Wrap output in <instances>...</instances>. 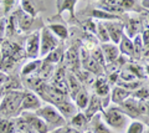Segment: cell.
<instances>
[{"label": "cell", "instance_id": "cell-1", "mask_svg": "<svg viewBox=\"0 0 149 133\" xmlns=\"http://www.w3.org/2000/svg\"><path fill=\"white\" fill-rule=\"evenodd\" d=\"M101 114H102V120L104 121V123L112 131L123 132L124 130H127L128 125L130 123L129 122L130 118L117 104H112V106L106 107Z\"/></svg>", "mask_w": 149, "mask_h": 133}, {"label": "cell", "instance_id": "cell-2", "mask_svg": "<svg viewBox=\"0 0 149 133\" xmlns=\"http://www.w3.org/2000/svg\"><path fill=\"white\" fill-rule=\"evenodd\" d=\"M22 90L9 91L3 95L1 102H0V117L1 118H14L19 116V109L22 97H24Z\"/></svg>", "mask_w": 149, "mask_h": 133}, {"label": "cell", "instance_id": "cell-3", "mask_svg": "<svg viewBox=\"0 0 149 133\" xmlns=\"http://www.w3.org/2000/svg\"><path fill=\"white\" fill-rule=\"evenodd\" d=\"M35 113L47 123L50 130H55L57 127L66 126L67 123L66 120L61 116V113L57 111V108L54 104H42Z\"/></svg>", "mask_w": 149, "mask_h": 133}, {"label": "cell", "instance_id": "cell-4", "mask_svg": "<svg viewBox=\"0 0 149 133\" xmlns=\"http://www.w3.org/2000/svg\"><path fill=\"white\" fill-rule=\"evenodd\" d=\"M60 46V40L51 33L47 26L40 30V56L45 57L56 47Z\"/></svg>", "mask_w": 149, "mask_h": 133}, {"label": "cell", "instance_id": "cell-5", "mask_svg": "<svg viewBox=\"0 0 149 133\" xmlns=\"http://www.w3.org/2000/svg\"><path fill=\"white\" fill-rule=\"evenodd\" d=\"M41 106L40 97L34 92H24V97H22L20 109H19V114H21L22 112H36Z\"/></svg>", "mask_w": 149, "mask_h": 133}, {"label": "cell", "instance_id": "cell-6", "mask_svg": "<svg viewBox=\"0 0 149 133\" xmlns=\"http://www.w3.org/2000/svg\"><path fill=\"white\" fill-rule=\"evenodd\" d=\"M25 54L32 60L40 56V31L31 33L25 39Z\"/></svg>", "mask_w": 149, "mask_h": 133}, {"label": "cell", "instance_id": "cell-7", "mask_svg": "<svg viewBox=\"0 0 149 133\" xmlns=\"http://www.w3.org/2000/svg\"><path fill=\"white\" fill-rule=\"evenodd\" d=\"M103 24L107 29L111 42L113 44H119L122 36L124 35V24L123 21H118V20H108V21H103Z\"/></svg>", "mask_w": 149, "mask_h": 133}, {"label": "cell", "instance_id": "cell-8", "mask_svg": "<svg viewBox=\"0 0 149 133\" xmlns=\"http://www.w3.org/2000/svg\"><path fill=\"white\" fill-rule=\"evenodd\" d=\"M19 116L24 117L36 133H47L51 131L47 123H46L41 117L37 116L35 112H22L21 114H19Z\"/></svg>", "mask_w": 149, "mask_h": 133}, {"label": "cell", "instance_id": "cell-9", "mask_svg": "<svg viewBox=\"0 0 149 133\" xmlns=\"http://www.w3.org/2000/svg\"><path fill=\"white\" fill-rule=\"evenodd\" d=\"M98 4L103 5H109L120 9L123 13L127 11H137L139 13L142 10V6L138 5L137 0H98Z\"/></svg>", "mask_w": 149, "mask_h": 133}, {"label": "cell", "instance_id": "cell-10", "mask_svg": "<svg viewBox=\"0 0 149 133\" xmlns=\"http://www.w3.org/2000/svg\"><path fill=\"white\" fill-rule=\"evenodd\" d=\"M63 62H65V66L70 70H72L74 72H78L80 71V55H78V50L76 46H72L70 47L66 52L63 54Z\"/></svg>", "mask_w": 149, "mask_h": 133}, {"label": "cell", "instance_id": "cell-11", "mask_svg": "<svg viewBox=\"0 0 149 133\" xmlns=\"http://www.w3.org/2000/svg\"><path fill=\"white\" fill-rule=\"evenodd\" d=\"M20 6L22 11L29 14L32 17H35L39 13L46 10L42 0H20Z\"/></svg>", "mask_w": 149, "mask_h": 133}, {"label": "cell", "instance_id": "cell-12", "mask_svg": "<svg viewBox=\"0 0 149 133\" xmlns=\"http://www.w3.org/2000/svg\"><path fill=\"white\" fill-rule=\"evenodd\" d=\"M119 107L129 118H132V120H138V118L141 117L139 111H138V100L134 98L133 96H129L127 100H124L123 102L119 104Z\"/></svg>", "mask_w": 149, "mask_h": 133}, {"label": "cell", "instance_id": "cell-13", "mask_svg": "<svg viewBox=\"0 0 149 133\" xmlns=\"http://www.w3.org/2000/svg\"><path fill=\"white\" fill-rule=\"evenodd\" d=\"M55 107L57 108V111L61 113V116L66 120V122L67 121L70 122V120H71L74 114L78 112L77 106L70 98L66 100V101H62V102H60L57 104H55Z\"/></svg>", "mask_w": 149, "mask_h": 133}, {"label": "cell", "instance_id": "cell-14", "mask_svg": "<svg viewBox=\"0 0 149 133\" xmlns=\"http://www.w3.org/2000/svg\"><path fill=\"white\" fill-rule=\"evenodd\" d=\"M100 47L102 50V52H103L104 60L107 63L114 62L116 60H118L119 56H120V51H119V47H118L117 44H113V42L101 44Z\"/></svg>", "mask_w": 149, "mask_h": 133}, {"label": "cell", "instance_id": "cell-15", "mask_svg": "<svg viewBox=\"0 0 149 133\" xmlns=\"http://www.w3.org/2000/svg\"><path fill=\"white\" fill-rule=\"evenodd\" d=\"M103 109L104 108H103V104H102V100L96 93H93V95H91L90 102H88L83 113H85V116L88 118V120H91V118L98 112H103Z\"/></svg>", "mask_w": 149, "mask_h": 133}, {"label": "cell", "instance_id": "cell-16", "mask_svg": "<svg viewBox=\"0 0 149 133\" xmlns=\"http://www.w3.org/2000/svg\"><path fill=\"white\" fill-rule=\"evenodd\" d=\"M142 30V21L137 17H130V19L124 22V35H127L129 39H134L137 35L141 34Z\"/></svg>", "mask_w": 149, "mask_h": 133}, {"label": "cell", "instance_id": "cell-17", "mask_svg": "<svg viewBox=\"0 0 149 133\" xmlns=\"http://www.w3.org/2000/svg\"><path fill=\"white\" fill-rule=\"evenodd\" d=\"M78 0H56V8H57V16H61L63 11H68L71 19L76 17L74 8H76Z\"/></svg>", "mask_w": 149, "mask_h": 133}, {"label": "cell", "instance_id": "cell-18", "mask_svg": "<svg viewBox=\"0 0 149 133\" xmlns=\"http://www.w3.org/2000/svg\"><path fill=\"white\" fill-rule=\"evenodd\" d=\"M90 122H91V132L92 133H113V131L102 120V114H100V113L95 114L90 120Z\"/></svg>", "mask_w": 149, "mask_h": 133}, {"label": "cell", "instance_id": "cell-19", "mask_svg": "<svg viewBox=\"0 0 149 133\" xmlns=\"http://www.w3.org/2000/svg\"><path fill=\"white\" fill-rule=\"evenodd\" d=\"M129 96H132V92L123 88V87L118 86V85L116 87H113L111 91V101L113 102V104H117V106H119V104L122 103L124 100H127Z\"/></svg>", "mask_w": 149, "mask_h": 133}, {"label": "cell", "instance_id": "cell-20", "mask_svg": "<svg viewBox=\"0 0 149 133\" xmlns=\"http://www.w3.org/2000/svg\"><path fill=\"white\" fill-rule=\"evenodd\" d=\"M67 86H68V96L71 97V100L74 101L76 96L82 90L83 86L80 82V80L77 79V76L73 75V73H68L67 75Z\"/></svg>", "mask_w": 149, "mask_h": 133}, {"label": "cell", "instance_id": "cell-21", "mask_svg": "<svg viewBox=\"0 0 149 133\" xmlns=\"http://www.w3.org/2000/svg\"><path fill=\"white\" fill-rule=\"evenodd\" d=\"M15 14V13H14ZM16 16V21H17V26L20 31H27L32 26V22H34V17L30 16L29 14L24 13L22 10H19L15 14Z\"/></svg>", "mask_w": 149, "mask_h": 133}, {"label": "cell", "instance_id": "cell-22", "mask_svg": "<svg viewBox=\"0 0 149 133\" xmlns=\"http://www.w3.org/2000/svg\"><path fill=\"white\" fill-rule=\"evenodd\" d=\"M90 125V120L85 116V113L82 112H77L74 116L70 120V127L77 131H82L86 130L87 126Z\"/></svg>", "mask_w": 149, "mask_h": 133}, {"label": "cell", "instance_id": "cell-23", "mask_svg": "<svg viewBox=\"0 0 149 133\" xmlns=\"http://www.w3.org/2000/svg\"><path fill=\"white\" fill-rule=\"evenodd\" d=\"M120 55L123 56H129V57H134V46H133V40L129 39L127 35H123L120 39L119 44H118Z\"/></svg>", "mask_w": 149, "mask_h": 133}, {"label": "cell", "instance_id": "cell-24", "mask_svg": "<svg viewBox=\"0 0 149 133\" xmlns=\"http://www.w3.org/2000/svg\"><path fill=\"white\" fill-rule=\"evenodd\" d=\"M47 27L58 40H66L68 38V29L63 22H54V24H50Z\"/></svg>", "mask_w": 149, "mask_h": 133}, {"label": "cell", "instance_id": "cell-25", "mask_svg": "<svg viewBox=\"0 0 149 133\" xmlns=\"http://www.w3.org/2000/svg\"><path fill=\"white\" fill-rule=\"evenodd\" d=\"M90 97H91V95L88 93L87 88L86 87H82V90L78 92L76 98H74V104L77 106L78 109H83L85 111V108L87 107L88 102H90Z\"/></svg>", "mask_w": 149, "mask_h": 133}, {"label": "cell", "instance_id": "cell-26", "mask_svg": "<svg viewBox=\"0 0 149 133\" xmlns=\"http://www.w3.org/2000/svg\"><path fill=\"white\" fill-rule=\"evenodd\" d=\"M41 63H42V61L37 60V58L36 60H31L30 62L25 63V65L22 66V68H21V75L25 76V77H29L31 75H34L35 72H39Z\"/></svg>", "mask_w": 149, "mask_h": 133}, {"label": "cell", "instance_id": "cell-27", "mask_svg": "<svg viewBox=\"0 0 149 133\" xmlns=\"http://www.w3.org/2000/svg\"><path fill=\"white\" fill-rule=\"evenodd\" d=\"M62 57H63V50L61 46H58L54 51H51L49 55H46L44 57V61L51 63V65H56V63H58L62 60Z\"/></svg>", "mask_w": 149, "mask_h": 133}, {"label": "cell", "instance_id": "cell-28", "mask_svg": "<svg viewBox=\"0 0 149 133\" xmlns=\"http://www.w3.org/2000/svg\"><path fill=\"white\" fill-rule=\"evenodd\" d=\"M16 125L14 118L0 117V133H16Z\"/></svg>", "mask_w": 149, "mask_h": 133}, {"label": "cell", "instance_id": "cell-29", "mask_svg": "<svg viewBox=\"0 0 149 133\" xmlns=\"http://www.w3.org/2000/svg\"><path fill=\"white\" fill-rule=\"evenodd\" d=\"M37 73H39L41 80H44V81L49 80L54 76V73H55V65H51V63H49V62L42 61V63H41V66H40V70Z\"/></svg>", "mask_w": 149, "mask_h": 133}, {"label": "cell", "instance_id": "cell-30", "mask_svg": "<svg viewBox=\"0 0 149 133\" xmlns=\"http://www.w3.org/2000/svg\"><path fill=\"white\" fill-rule=\"evenodd\" d=\"M14 121H15L16 131H17V132H21V133H36V132L31 128V126L29 125V122H27L22 116H16V117H14Z\"/></svg>", "mask_w": 149, "mask_h": 133}, {"label": "cell", "instance_id": "cell-31", "mask_svg": "<svg viewBox=\"0 0 149 133\" xmlns=\"http://www.w3.org/2000/svg\"><path fill=\"white\" fill-rule=\"evenodd\" d=\"M96 35H97V39H98V41L101 44L111 42L108 33H107V29L103 24V21H98L96 24Z\"/></svg>", "mask_w": 149, "mask_h": 133}, {"label": "cell", "instance_id": "cell-32", "mask_svg": "<svg viewBox=\"0 0 149 133\" xmlns=\"http://www.w3.org/2000/svg\"><path fill=\"white\" fill-rule=\"evenodd\" d=\"M91 58L92 60H95L97 63H98L100 66H102V67H106V65H107V62H106V60H104V56H103V52H102V50H101V47H100V45H97V46H95L92 50H91Z\"/></svg>", "mask_w": 149, "mask_h": 133}, {"label": "cell", "instance_id": "cell-33", "mask_svg": "<svg viewBox=\"0 0 149 133\" xmlns=\"http://www.w3.org/2000/svg\"><path fill=\"white\" fill-rule=\"evenodd\" d=\"M128 70H130L133 73H134V76L137 77V80H146L147 79V73H146V70L139 65V63L137 62H132V63H129V65L127 66Z\"/></svg>", "mask_w": 149, "mask_h": 133}, {"label": "cell", "instance_id": "cell-34", "mask_svg": "<svg viewBox=\"0 0 149 133\" xmlns=\"http://www.w3.org/2000/svg\"><path fill=\"white\" fill-rule=\"evenodd\" d=\"M83 70H86V71H88V72L93 73L95 76H97V75L102 76V72H103L104 68L102 67V66H100L98 63H97L95 60H92V58H90V60L87 61L86 65L83 66Z\"/></svg>", "mask_w": 149, "mask_h": 133}, {"label": "cell", "instance_id": "cell-35", "mask_svg": "<svg viewBox=\"0 0 149 133\" xmlns=\"http://www.w3.org/2000/svg\"><path fill=\"white\" fill-rule=\"evenodd\" d=\"M144 132H146V125L138 120H133V122H130L127 130H125V133H144Z\"/></svg>", "mask_w": 149, "mask_h": 133}, {"label": "cell", "instance_id": "cell-36", "mask_svg": "<svg viewBox=\"0 0 149 133\" xmlns=\"http://www.w3.org/2000/svg\"><path fill=\"white\" fill-rule=\"evenodd\" d=\"M133 46H134V57H141V55H143V51H144L141 34L137 35L136 38L133 39Z\"/></svg>", "mask_w": 149, "mask_h": 133}, {"label": "cell", "instance_id": "cell-37", "mask_svg": "<svg viewBox=\"0 0 149 133\" xmlns=\"http://www.w3.org/2000/svg\"><path fill=\"white\" fill-rule=\"evenodd\" d=\"M132 96L137 100H143V101H148L149 100V87L147 86H142L141 88L136 90L134 92H132Z\"/></svg>", "mask_w": 149, "mask_h": 133}, {"label": "cell", "instance_id": "cell-38", "mask_svg": "<svg viewBox=\"0 0 149 133\" xmlns=\"http://www.w3.org/2000/svg\"><path fill=\"white\" fill-rule=\"evenodd\" d=\"M5 35H6V19L1 17L0 19V49H1L4 40H5Z\"/></svg>", "mask_w": 149, "mask_h": 133}, {"label": "cell", "instance_id": "cell-39", "mask_svg": "<svg viewBox=\"0 0 149 133\" xmlns=\"http://www.w3.org/2000/svg\"><path fill=\"white\" fill-rule=\"evenodd\" d=\"M141 38H142V41H143L144 49L149 50V26L146 27V29H143L142 34H141Z\"/></svg>", "mask_w": 149, "mask_h": 133}, {"label": "cell", "instance_id": "cell-40", "mask_svg": "<svg viewBox=\"0 0 149 133\" xmlns=\"http://www.w3.org/2000/svg\"><path fill=\"white\" fill-rule=\"evenodd\" d=\"M16 0H4V14L9 13L14 8V4H15Z\"/></svg>", "mask_w": 149, "mask_h": 133}, {"label": "cell", "instance_id": "cell-41", "mask_svg": "<svg viewBox=\"0 0 149 133\" xmlns=\"http://www.w3.org/2000/svg\"><path fill=\"white\" fill-rule=\"evenodd\" d=\"M70 126H62V127H57V128H55V130H51L50 132H47V133H68V131H70Z\"/></svg>", "mask_w": 149, "mask_h": 133}, {"label": "cell", "instance_id": "cell-42", "mask_svg": "<svg viewBox=\"0 0 149 133\" xmlns=\"http://www.w3.org/2000/svg\"><path fill=\"white\" fill-rule=\"evenodd\" d=\"M6 80H8V76L3 71H0V87H3V85L5 84Z\"/></svg>", "mask_w": 149, "mask_h": 133}, {"label": "cell", "instance_id": "cell-43", "mask_svg": "<svg viewBox=\"0 0 149 133\" xmlns=\"http://www.w3.org/2000/svg\"><path fill=\"white\" fill-rule=\"evenodd\" d=\"M141 6H142L146 11L149 13V0H142V1H141Z\"/></svg>", "mask_w": 149, "mask_h": 133}, {"label": "cell", "instance_id": "cell-44", "mask_svg": "<svg viewBox=\"0 0 149 133\" xmlns=\"http://www.w3.org/2000/svg\"><path fill=\"white\" fill-rule=\"evenodd\" d=\"M143 15H146V19H147V22H148V24H149V13H148V11H146V10H144V11H143Z\"/></svg>", "mask_w": 149, "mask_h": 133}, {"label": "cell", "instance_id": "cell-45", "mask_svg": "<svg viewBox=\"0 0 149 133\" xmlns=\"http://www.w3.org/2000/svg\"><path fill=\"white\" fill-rule=\"evenodd\" d=\"M68 133H82L81 131H77V130H73V128H70Z\"/></svg>", "mask_w": 149, "mask_h": 133}, {"label": "cell", "instance_id": "cell-46", "mask_svg": "<svg viewBox=\"0 0 149 133\" xmlns=\"http://www.w3.org/2000/svg\"><path fill=\"white\" fill-rule=\"evenodd\" d=\"M146 73H147V77H149V63L146 66Z\"/></svg>", "mask_w": 149, "mask_h": 133}, {"label": "cell", "instance_id": "cell-47", "mask_svg": "<svg viewBox=\"0 0 149 133\" xmlns=\"http://www.w3.org/2000/svg\"><path fill=\"white\" fill-rule=\"evenodd\" d=\"M3 95H4L3 92H0V102H1V98H3Z\"/></svg>", "mask_w": 149, "mask_h": 133}, {"label": "cell", "instance_id": "cell-48", "mask_svg": "<svg viewBox=\"0 0 149 133\" xmlns=\"http://www.w3.org/2000/svg\"><path fill=\"white\" fill-rule=\"evenodd\" d=\"M144 133H149V127H148V128H146V132H144Z\"/></svg>", "mask_w": 149, "mask_h": 133}, {"label": "cell", "instance_id": "cell-49", "mask_svg": "<svg viewBox=\"0 0 149 133\" xmlns=\"http://www.w3.org/2000/svg\"><path fill=\"white\" fill-rule=\"evenodd\" d=\"M85 133H92V132H91V131H86Z\"/></svg>", "mask_w": 149, "mask_h": 133}, {"label": "cell", "instance_id": "cell-50", "mask_svg": "<svg viewBox=\"0 0 149 133\" xmlns=\"http://www.w3.org/2000/svg\"><path fill=\"white\" fill-rule=\"evenodd\" d=\"M0 92H3V90H1V87H0ZM4 93V92H3Z\"/></svg>", "mask_w": 149, "mask_h": 133}, {"label": "cell", "instance_id": "cell-51", "mask_svg": "<svg viewBox=\"0 0 149 133\" xmlns=\"http://www.w3.org/2000/svg\"><path fill=\"white\" fill-rule=\"evenodd\" d=\"M0 19H1V14H0Z\"/></svg>", "mask_w": 149, "mask_h": 133}, {"label": "cell", "instance_id": "cell-52", "mask_svg": "<svg viewBox=\"0 0 149 133\" xmlns=\"http://www.w3.org/2000/svg\"><path fill=\"white\" fill-rule=\"evenodd\" d=\"M16 133H21V132H16Z\"/></svg>", "mask_w": 149, "mask_h": 133}]
</instances>
